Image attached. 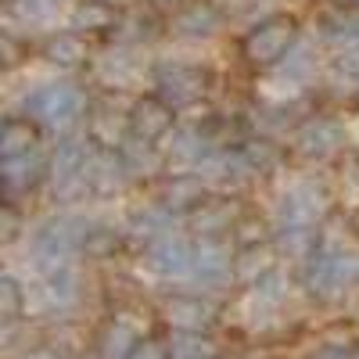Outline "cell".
I'll return each mask as SVG.
<instances>
[{
	"label": "cell",
	"instance_id": "6da1fadb",
	"mask_svg": "<svg viewBox=\"0 0 359 359\" xmlns=\"http://www.w3.org/2000/svg\"><path fill=\"white\" fill-rule=\"evenodd\" d=\"M294 47H298V25L287 15L259 22L252 33L245 36V57L255 69H273L277 62H284Z\"/></svg>",
	"mask_w": 359,
	"mask_h": 359
},
{
	"label": "cell",
	"instance_id": "7a4b0ae2",
	"mask_svg": "<svg viewBox=\"0 0 359 359\" xmlns=\"http://www.w3.org/2000/svg\"><path fill=\"white\" fill-rule=\"evenodd\" d=\"M359 280V255L355 252H316L306 262V287L316 298H334Z\"/></svg>",
	"mask_w": 359,
	"mask_h": 359
},
{
	"label": "cell",
	"instance_id": "3957f363",
	"mask_svg": "<svg viewBox=\"0 0 359 359\" xmlns=\"http://www.w3.org/2000/svg\"><path fill=\"white\" fill-rule=\"evenodd\" d=\"M25 111L40 118L43 126L62 130L83 111V90L72 83H40L33 94L25 97Z\"/></svg>",
	"mask_w": 359,
	"mask_h": 359
},
{
	"label": "cell",
	"instance_id": "277c9868",
	"mask_svg": "<svg viewBox=\"0 0 359 359\" xmlns=\"http://www.w3.org/2000/svg\"><path fill=\"white\" fill-rule=\"evenodd\" d=\"M323 212H327V194L316 180H294L277 201L280 230L284 226H313L316 219H323Z\"/></svg>",
	"mask_w": 359,
	"mask_h": 359
},
{
	"label": "cell",
	"instance_id": "5b68a950",
	"mask_svg": "<svg viewBox=\"0 0 359 359\" xmlns=\"http://www.w3.org/2000/svg\"><path fill=\"white\" fill-rule=\"evenodd\" d=\"M147 269L158 277H191V266H194V245L180 233H162L158 241L147 245V255H144Z\"/></svg>",
	"mask_w": 359,
	"mask_h": 359
},
{
	"label": "cell",
	"instance_id": "8992f818",
	"mask_svg": "<svg viewBox=\"0 0 359 359\" xmlns=\"http://www.w3.org/2000/svg\"><path fill=\"white\" fill-rule=\"evenodd\" d=\"M208 90V76L198 65H162L158 69V94L169 104H198Z\"/></svg>",
	"mask_w": 359,
	"mask_h": 359
},
{
	"label": "cell",
	"instance_id": "52a82bcc",
	"mask_svg": "<svg viewBox=\"0 0 359 359\" xmlns=\"http://www.w3.org/2000/svg\"><path fill=\"white\" fill-rule=\"evenodd\" d=\"M130 130L137 140H147V144L162 140L172 130V104L162 97H151V94L137 97L130 108Z\"/></svg>",
	"mask_w": 359,
	"mask_h": 359
},
{
	"label": "cell",
	"instance_id": "ba28073f",
	"mask_svg": "<svg viewBox=\"0 0 359 359\" xmlns=\"http://www.w3.org/2000/svg\"><path fill=\"white\" fill-rule=\"evenodd\" d=\"M233 277V259L223 252L216 241H201L194 245V266H191V280L201 287H219Z\"/></svg>",
	"mask_w": 359,
	"mask_h": 359
},
{
	"label": "cell",
	"instance_id": "9c48e42d",
	"mask_svg": "<svg viewBox=\"0 0 359 359\" xmlns=\"http://www.w3.org/2000/svg\"><path fill=\"white\" fill-rule=\"evenodd\" d=\"M252 176L248 162L233 151H208V158L198 165V180L205 187H237Z\"/></svg>",
	"mask_w": 359,
	"mask_h": 359
},
{
	"label": "cell",
	"instance_id": "30bf717a",
	"mask_svg": "<svg viewBox=\"0 0 359 359\" xmlns=\"http://www.w3.org/2000/svg\"><path fill=\"white\" fill-rule=\"evenodd\" d=\"M162 320L172 327V331H191V334H201L208 323H212V306L201 302L194 294H176L162 306Z\"/></svg>",
	"mask_w": 359,
	"mask_h": 359
},
{
	"label": "cell",
	"instance_id": "8fae6325",
	"mask_svg": "<svg viewBox=\"0 0 359 359\" xmlns=\"http://www.w3.org/2000/svg\"><path fill=\"white\" fill-rule=\"evenodd\" d=\"M341 140H345V133L338 123H331V118H313V123H306L298 130V151L306 158H331L341 147Z\"/></svg>",
	"mask_w": 359,
	"mask_h": 359
},
{
	"label": "cell",
	"instance_id": "7c38bea8",
	"mask_svg": "<svg viewBox=\"0 0 359 359\" xmlns=\"http://www.w3.org/2000/svg\"><path fill=\"white\" fill-rule=\"evenodd\" d=\"M97 151H90V140H79V137H69L57 144V151L50 158V184L57 180H72V176H86V165L94 162Z\"/></svg>",
	"mask_w": 359,
	"mask_h": 359
},
{
	"label": "cell",
	"instance_id": "4fadbf2b",
	"mask_svg": "<svg viewBox=\"0 0 359 359\" xmlns=\"http://www.w3.org/2000/svg\"><path fill=\"white\" fill-rule=\"evenodd\" d=\"M86 180H90V191H94V194H118V191L126 187L130 172H126V165H123V158H118V155L97 151L94 162L86 165Z\"/></svg>",
	"mask_w": 359,
	"mask_h": 359
},
{
	"label": "cell",
	"instance_id": "5bb4252c",
	"mask_svg": "<svg viewBox=\"0 0 359 359\" xmlns=\"http://www.w3.org/2000/svg\"><path fill=\"white\" fill-rule=\"evenodd\" d=\"M219 25H223V18L212 4H191L172 18V33L184 36V40H205V36H212Z\"/></svg>",
	"mask_w": 359,
	"mask_h": 359
},
{
	"label": "cell",
	"instance_id": "9a60e30c",
	"mask_svg": "<svg viewBox=\"0 0 359 359\" xmlns=\"http://www.w3.org/2000/svg\"><path fill=\"white\" fill-rule=\"evenodd\" d=\"M201 198H205V184L198 180V172L172 176L169 184H165V191H162V205L169 208L172 216H180V212H198Z\"/></svg>",
	"mask_w": 359,
	"mask_h": 359
},
{
	"label": "cell",
	"instance_id": "2e32d148",
	"mask_svg": "<svg viewBox=\"0 0 359 359\" xmlns=\"http://www.w3.org/2000/svg\"><path fill=\"white\" fill-rule=\"evenodd\" d=\"M97 76H101V83L123 90V86H133V83H137V76H140V62H137V54H133V50H126V47H111V50L101 57Z\"/></svg>",
	"mask_w": 359,
	"mask_h": 359
},
{
	"label": "cell",
	"instance_id": "e0dca14e",
	"mask_svg": "<svg viewBox=\"0 0 359 359\" xmlns=\"http://www.w3.org/2000/svg\"><path fill=\"white\" fill-rule=\"evenodd\" d=\"M273 248L269 245H255V248H245L241 255L233 259V280H241V284H259L266 280L269 273H273Z\"/></svg>",
	"mask_w": 359,
	"mask_h": 359
},
{
	"label": "cell",
	"instance_id": "ac0fdd59",
	"mask_svg": "<svg viewBox=\"0 0 359 359\" xmlns=\"http://www.w3.org/2000/svg\"><path fill=\"white\" fill-rule=\"evenodd\" d=\"M118 158H123V165H126L130 180H133V176H137V180L155 176V172L162 169V162H165L151 144H147V140H137V137H130V140L123 144V155H118Z\"/></svg>",
	"mask_w": 359,
	"mask_h": 359
},
{
	"label": "cell",
	"instance_id": "d6986e66",
	"mask_svg": "<svg viewBox=\"0 0 359 359\" xmlns=\"http://www.w3.org/2000/svg\"><path fill=\"white\" fill-rule=\"evenodd\" d=\"M237 223V205H201L198 212L191 216V226L198 237H205V241H212V237H219L226 226Z\"/></svg>",
	"mask_w": 359,
	"mask_h": 359
},
{
	"label": "cell",
	"instance_id": "ffe728a7",
	"mask_svg": "<svg viewBox=\"0 0 359 359\" xmlns=\"http://www.w3.org/2000/svg\"><path fill=\"white\" fill-rule=\"evenodd\" d=\"M165 158H169L176 169H191V172H198V165L208 158V147H205V140H201L194 130H184V133H176V137H172Z\"/></svg>",
	"mask_w": 359,
	"mask_h": 359
},
{
	"label": "cell",
	"instance_id": "44dd1931",
	"mask_svg": "<svg viewBox=\"0 0 359 359\" xmlns=\"http://www.w3.org/2000/svg\"><path fill=\"white\" fill-rule=\"evenodd\" d=\"M90 133H94V140L101 147H108V151H115V147H123L133 130H130V115H118V111H97L94 126H90Z\"/></svg>",
	"mask_w": 359,
	"mask_h": 359
},
{
	"label": "cell",
	"instance_id": "7402d4cb",
	"mask_svg": "<svg viewBox=\"0 0 359 359\" xmlns=\"http://www.w3.org/2000/svg\"><path fill=\"white\" fill-rule=\"evenodd\" d=\"M86 54H90V47H86L83 33H57V36L47 43V57H50V65H57V69H76V65H83Z\"/></svg>",
	"mask_w": 359,
	"mask_h": 359
},
{
	"label": "cell",
	"instance_id": "603a6c76",
	"mask_svg": "<svg viewBox=\"0 0 359 359\" xmlns=\"http://www.w3.org/2000/svg\"><path fill=\"white\" fill-rule=\"evenodd\" d=\"M0 176H4V191L15 198V194H25L29 187L36 184L40 176V158L36 155H22V158H4V169H0Z\"/></svg>",
	"mask_w": 359,
	"mask_h": 359
},
{
	"label": "cell",
	"instance_id": "cb8c5ba5",
	"mask_svg": "<svg viewBox=\"0 0 359 359\" xmlns=\"http://www.w3.org/2000/svg\"><path fill=\"white\" fill-rule=\"evenodd\" d=\"M36 151V126L22 123V118H11L4 123V133H0V155L4 158H22Z\"/></svg>",
	"mask_w": 359,
	"mask_h": 359
},
{
	"label": "cell",
	"instance_id": "d4e9b609",
	"mask_svg": "<svg viewBox=\"0 0 359 359\" xmlns=\"http://www.w3.org/2000/svg\"><path fill=\"white\" fill-rule=\"evenodd\" d=\"M169 359H212L216 345L208 341L205 334H191V331H172L165 341Z\"/></svg>",
	"mask_w": 359,
	"mask_h": 359
},
{
	"label": "cell",
	"instance_id": "484cf974",
	"mask_svg": "<svg viewBox=\"0 0 359 359\" xmlns=\"http://www.w3.org/2000/svg\"><path fill=\"white\" fill-rule=\"evenodd\" d=\"M298 94H302V83H294L291 76H284L280 69L269 72L259 79V97L269 104V108H280V104H291Z\"/></svg>",
	"mask_w": 359,
	"mask_h": 359
},
{
	"label": "cell",
	"instance_id": "4316f807",
	"mask_svg": "<svg viewBox=\"0 0 359 359\" xmlns=\"http://www.w3.org/2000/svg\"><path fill=\"white\" fill-rule=\"evenodd\" d=\"M277 252L284 259H309V252H313V230L309 226H284L277 233Z\"/></svg>",
	"mask_w": 359,
	"mask_h": 359
},
{
	"label": "cell",
	"instance_id": "83f0119b",
	"mask_svg": "<svg viewBox=\"0 0 359 359\" xmlns=\"http://www.w3.org/2000/svg\"><path fill=\"white\" fill-rule=\"evenodd\" d=\"M241 158L248 162V169H252V176H255V172H269V169H277L280 151H277V144H273V140L259 137V140H248V144H245Z\"/></svg>",
	"mask_w": 359,
	"mask_h": 359
},
{
	"label": "cell",
	"instance_id": "f1b7e54d",
	"mask_svg": "<svg viewBox=\"0 0 359 359\" xmlns=\"http://www.w3.org/2000/svg\"><path fill=\"white\" fill-rule=\"evenodd\" d=\"M57 4H62V0H15V15L25 25L43 29V25H50L57 18Z\"/></svg>",
	"mask_w": 359,
	"mask_h": 359
},
{
	"label": "cell",
	"instance_id": "f546056e",
	"mask_svg": "<svg viewBox=\"0 0 359 359\" xmlns=\"http://www.w3.org/2000/svg\"><path fill=\"white\" fill-rule=\"evenodd\" d=\"M140 338L130 331L126 323H111L108 331H104V341H101V348H104V359H126L130 352H133V345H137Z\"/></svg>",
	"mask_w": 359,
	"mask_h": 359
},
{
	"label": "cell",
	"instance_id": "4dcf8cb0",
	"mask_svg": "<svg viewBox=\"0 0 359 359\" xmlns=\"http://www.w3.org/2000/svg\"><path fill=\"white\" fill-rule=\"evenodd\" d=\"M72 22H76L79 33H97V29H108L111 8L101 4V0H94V4H79V8L72 11Z\"/></svg>",
	"mask_w": 359,
	"mask_h": 359
},
{
	"label": "cell",
	"instance_id": "1f68e13d",
	"mask_svg": "<svg viewBox=\"0 0 359 359\" xmlns=\"http://www.w3.org/2000/svg\"><path fill=\"white\" fill-rule=\"evenodd\" d=\"M280 72L291 76L294 83H306V76H313V54L306 47H294L284 62H280Z\"/></svg>",
	"mask_w": 359,
	"mask_h": 359
},
{
	"label": "cell",
	"instance_id": "d6a6232c",
	"mask_svg": "<svg viewBox=\"0 0 359 359\" xmlns=\"http://www.w3.org/2000/svg\"><path fill=\"white\" fill-rule=\"evenodd\" d=\"M0 309H4V320H11L18 309H25V287L15 277H4V284H0Z\"/></svg>",
	"mask_w": 359,
	"mask_h": 359
},
{
	"label": "cell",
	"instance_id": "836d02e7",
	"mask_svg": "<svg viewBox=\"0 0 359 359\" xmlns=\"http://www.w3.org/2000/svg\"><path fill=\"white\" fill-rule=\"evenodd\" d=\"M115 248H118V233L115 230H104V226L90 230L86 245H83V252H90V255H111Z\"/></svg>",
	"mask_w": 359,
	"mask_h": 359
},
{
	"label": "cell",
	"instance_id": "e575fe53",
	"mask_svg": "<svg viewBox=\"0 0 359 359\" xmlns=\"http://www.w3.org/2000/svg\"><path fill=\"white\" fill-rule=\"evenodd\" d=\"M334 69H338L341 76L359 79V43H348V47H338V50H334Z\"/></svg>",
	"mask_w": 359,
	"mask_h": 359
},
{
	"label": "cell",
	"instance_id": "d590c367",
	"mask_svg": "<svg viewBox=\"0 0 359 359\" xmlns=\"http://www.w3.org/2000/svg\"><path fill=\"white\" fill-rule=\"evenodd\" d=\"M165 355H169V352H165L162 341H155V338H140L126 359H165Z\"/></svg>",
	"mask_w": 359,
	"mask_h": 359
},
{
	"label": "cell",
	"instance_id": "8d00e7d4",
	"mask_svg": "<svg viewBox=\"0 0 359 359\" xmlns=\"http://www.w3.org/2000/svg\"><path fill=\"white\" fill-rule=\"evenodd\" d=\"M306 359H352V352H348L345 345H334V341H331V345H320V348H313Z\"/></svg>",
	"mask_w": 359,
	"mask_h": 359
},
{
	"label": "cell",
	"instance_id": "74e56055",
	"mask_svg": "<svg viewBox=\"0 0 359 359\" xmlns=\"http://www.w3.org/2000/svg\"><path fill=\"white\" fill-rule=\"evenodd\" d=\"M25 359H57V352L54 348H36V352H29Z\"/></svg>",
	"mask_w": 359,
	"mask_h": 359
},
{
	"label": "cell",
	"instance_id": "f35d334b",
	"mask_svg": "<svg viewBox=\"0 0 359 359\" xmlns=\"http://www.w3.org/2000/svg\"><path fill=\"white\" fill-rule=\"evenodd\" d=\"M348 137H352V144L359 147V115H355L352 123H348Z\"/></svg>",
	"mask_w": 359,
	"mask_h": 359
},
{
	"label": "cell",
	"instance_id": "ab89813d",
	"mask_svg": "<svg viewBox=\"0 0 359 359\" xmlns=\"http://www.w3.org/2000/svg\"><path fill=\"white\" fill-rule=\"evenodd\" d=\"M355 226H359V208H355Z\"/></svg>",
	"mask_w": 359,
	"mask_h": 359
},
{
	"label": "cell",
	"instance_id": "60d3db41",
	"mask_svg": "<svg viewBox=\"0 0 359 359\" xmlns=\"http://www.w3.org/2000/svg\"><path fill=\"white\" fill-rule=\"evenodd\" d=\"M352 359H359V348H355V352H352Z\"/></svg>",
	"mask_w": 359,
	"mask_h": 359
},
{
	"label": "cell",
	"instance_id": "b9f144b4",
	"mask_svg": "<svg viewBox=\"0 0 359 359\" xmlns=\"http://www.w3.org/2000/svg\"><path fill=\"white\" fill-rule=\"evenodd\" d=\"M101 4H108V0H101Z\"/></svg>",
	"mask_w": 359,
	"mask_h": 359
}]
</instances>
